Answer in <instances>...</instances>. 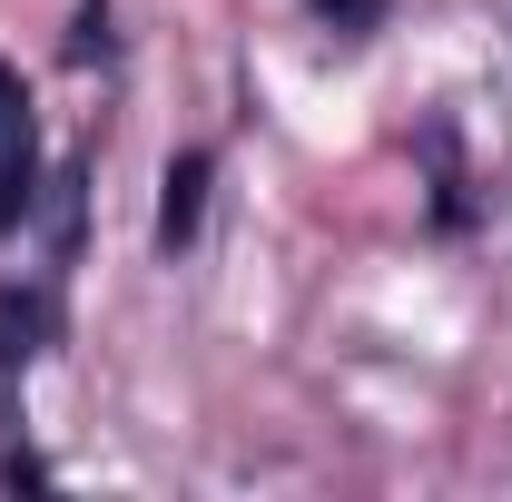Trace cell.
Wrapping results in <instances>:
<instances>
[{"label":"cell","mask_w":512,"mask_h":502,"mask_svg":"<svg viewBox=\"0 0 512 502\" xmlns=\"http://www.w3.org/2000/svg\"><path fill=\"white\" fill-rule=\"evenodd\" d=\"M50 345V296L40 286H0V365H30Z\"/></svg>","instance_id":"3957f363"},{"label":"cell","mask_w":512,"mask_h":502,"mask_svg":"<svg viewBox=\"0 0 512 502\" xmlns=\"http://www.w3.org/2000/svg\"><path fill=\"white\" fill-rule=\"evenodd\" d=\"M197 207H207V148L168 158V197H158V247H168V256L197 237Z\"/></svg>","instance_id":"7a4b0ae2"},{"label":"cell","mask_w":512,"mask_h":502,"mask_svg":"<svg viewBox=\"0 0 512 502\" xmlns=\"http://www.w3.org/2000/svg\"><path fill=\"white\" fill-rule=\"evenodd\" d=\"M375 10H384V0H325V20H335V30H375Z\"/></svg>","instance_id":"277c9868"},{"label":"cell","mask_w":512,"mask_h":502,"mask_svg":"<svg viewBox=\"0 0 512 502\" xmlns=\"http://www.w3.org/2000/svg\"><path fill=\"white\" fill-rule=\"evenodd\" d=\"M30 197H40V128H30L20 69H0V237L30 217Z\"/></svg>","instance_id":"6da1fadb"}]
</instances>
